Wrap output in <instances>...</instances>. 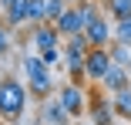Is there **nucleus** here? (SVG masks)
<instances>
[{"label": "nucleus", "mask_w": 131, "mask_h": 125, "mask_svg": "<svg viewBox=\"0 0 131 125\" xmlns=\"http://www.w3.org/2000/svg\"><path fill=\"white\" fill-rule=\"evenodd\" d=\"M24 108H27V85L17 81L14 74H4V81H0V118L7 125L20 122Z\"/></svg>", "instance_id": "nucleus-1"}, {"label": "nucleus", "mask_w": 131, "mask_h": 125, "mask_svg": "<svg viewBox=\"0 0 131 125\" xmlns=\"http://www.w3.org/2000/svg\"><path fill=\"white\" fill-rule=\"evenodd\" d=\"M24 74H27L30 95L50 98V91H54V78H50V64H44L40 54H27V58H24Z\"/></svg>", "instance_id": "nucleus-2"}, {"label": "nucleus", "mask_w": 131, "mask_h": 125, "mask_svg": "<svg viewBox=\"0 0 131 125\" xmlns=\"http://www.w3.org/2000/svg\"><path fill=\"white\" fill-rule=\"evenodd\" d=\"M111 64L114 61H111V51H108V47H91V51L84 54V71H88L91 81H101Z\"/></svg>", "instance_id": "nucleus-3"}, {"label": "nucleus", "mask_w": 131, "mask_h": 125, "mask_svg": "<svg viewBox=\"0 0 131 125\" xmlns=\"http://www.w3.org/2000/svg\"><path fill=\"white\" fill-rule=\"evenodd\" d=\"M88 108H91V122L94 125H114V105H111V98H104V95H91L88 98Z\"/></svg>", "instance_id": "nucleus-4"}, {"label": "nucleus", "mask_w": 131, "mask_h": 125, "mask_svg": "<svg viewBox=\"0 0 131 125\" xmlns=\"http://www.w3.org/2000/svg\"><path fill=\"white\" fill-rule=\"evenodd\" d=\"M40 118H44V125H71V112L64 108V102L61 98H44V108H40Z\"/></svg>", "instance_id": "nucleus-5"}, {"label": "nucleus", "mask_w": 131, "mask_h": 125, "mask_svg": "<svg viewBox=\"0 0 131 125\" xmlns=\"http://www.w3.org/2000/svg\"><path fill=\"white\" fill-rule=\"evenodd\" d=\"M57 98L64 102V108L71 112V118H81L84 115V91H81V85H64L61 91H57Z\"/></svg>", "instance_id": "nucleus-6"}, {"label": "nucleus", "mask_w": 131, "mask_h": 125, "mask_svg": "<svg viewBox=\"0 0 131 125\" xmlns=\"http://www.w3.org/2000/svg\"><path fill=\"white\" fill-rule=\"evenodd\" d=\"M27 7H30V0H0V14H4L7 27L27 24Z\"/></svg>", "instance_id": "nucleus-7"}, {"label": "nucleus", "mask_w": 131, "mask_h": 125, "mask_svg": "<svg viewBox=\"0 0 131 125\" xmlns=\"http://www.w3.org/2000/svg\"><path fill=\"white\" fill-rule=\"evenodd\" d=\"M88 27L84 24V14H81V7H67L61 17H57V31L64 34V37H71V34H81Z\"/></svg>", "instance_id": "nucleus-8"}, {"label": "nucleus", "mask_w": 131, "mask_h": 125, "mask_svg": "<svg viewBox=\"0 0 131 125\" xmlns=\"http://www.w3.org/2000/svg\"><path fill=\"white\" fill-rule=\"evenodd\" d=\"M84 34H88V41H91V47H108L114 37H111V24L104 20V17H94L88 27H84Z\"/></svg>", "instance_id": "nucleus-9"}, {"label": "nucleus", "mask_w": 131, "mask_h": 125, "mask_svg": "<svg viewBox=\"0 0 131 125\" xmlns=\"http://www.w3.org/2000/svg\"><path fill=\"white\" fill-rule=\"evenodd\" d=\"M101 85H104V91H121V88H128V85H131V74H128V68H124V64H111V68H108V74L101 78Z\"/></svg>", "instance_id": "nucleus-10"}, {"label": "nucleus", "mask_w": 131, "mask_h": 125, "mask_svg": "<svg viewBox=\"0 0 131 125\" xmlns=\"http://www.w3.org/2000/svg\"><path fill=\"white\" fill-rule=\"evenodd\" d=\"M57 24H37V27H34V47H37V51H47V47H57Z\"/></svg>", "instance_id": "nucleus-11"}, {"label": "nucleus", "mask_w": 131, "mask_h": 125, "mask_svg": "<svg viewBox=\"0 0 131 125\" xmlns=\"http://www.w3.org/2000/svg\"><path fill=\"white\" fill-rule=\"evenodd\" d=\"M111 105H114V115L118 118H128L131 122V85L121 88V91H111Z\"/></svg>", "instance_id": "nucleus-12"}, {"label": "nucleus", "mask_w": 131, "mask_h": 125, "mask_svg": "<svg viewBox=\"0 0 131 125\" xmlns=\"http://www.w3.org/2000/svg\"><path fill=\"white\" fill-rule=\"evenodd\" d=\"M108 51H111V61H114V64H124V68H128V61H131V44L111 41V47H108Z\"/></svg>", "instance_id": "nucleus-13"}, {"label": "nucleus", "mask_w": 131, "mask_h": 125, "mask_svg": "<svg viewBox=\"0 0 131 125\" xmlns=\"http://www.w3.org/2000/svg\"><path fill=\"white\" fill-rule=\"evenodd\" d=\"M108 14H111L114 20L131 17V0H108Z\"/></svg>", "instance_id": "nucleus-14"}, {"label": "nucleus", "mask_w": 131, "mask_h": 125, "mask_svg": "<svg viewBox=\"0 0 131 125\" xmlns=\"http://www.w3.org/2000/svg\"><path fill=\"white\" fill-rule=\"evenodd\" d=\"M67 10V4L64 0H44V17L50 20V24H57V17Z\"/></svg>", "instance_id": "nucleus-15"}, {"label": "nucleus", "mask_w": 131, "mask_h": 125, "mask_svg": "<svg viewBox=\"0 0 131 125\" xmlns=\"http://www.w3.org/2000/svg\"><path fill=\"white\" fill-rule=\"evenodd\" d=\"M114 41H121V44H131V17H124V20H114Z\"/></svg>", "instance_id": "nucleus-16"}, {"label": "nucleus", "mask_w": 131, "mask_h": 125, "mask_svg": "<svg viewBox=\"0 0 131 125\" xmlns=\"http://www.w3.org/2000/svg\"><path fill=\"white\" fill-rule=\"evenodd\" d=\"M27 20L30 24H44V0H30V7H27Z\"/></svg>", "instance_id": "nucleus-17"}, {"label": "nucleus", "mask_w": 131, "mask_h": 125, "mask_svg": "<svg viewBox=\"0 0 131 125\" xmlns=\"http://www.w3.org/2000/svg\"><path fill=\"white\" fill-rule=\"evenodd\" d=\"M40 58H44V64H57L61 58H64V47L57 44V47H47V51H40Z\"/></svg>", "instance_id": "nucleus-18"}, {"label": "nucleus", "mask_w": 131, "mask_h": 125, "mask_svg": "<svg viewBox=\"0 0 131 125\" xmlns=\"http://www.w3.org/2000/svg\"><path fill=\"white\" fill-rule=\"evenodd\" d=\"M7 51H10V34H7L4 24H0V58H7Z\"/></svg>", "instance_id": "nucleus-19"}, {"label": "nucleus", "mask_w": 131, "mask_h": 125, "mask_svg": "<svg viewBox=\"0 0 131 125\" xmlns=\"http://www.w3.org/2000/svg\"><path fill=\"white\" fill-rule=\"evenodd\" d=\"M74 125H94V122H88V118H77V122H74Z\"/></svg>", "instance_id": "nucleus-20"}, {"label": "nucleus", "mask_w": 131, "mask_h": 125, "mask_svg": "<svg viewBox=\"0 0 131 125\" xmlns=\"http://www.w3.org/2000/svg\"><path fill=\"white\" fill-rule=\"evenodd\" d=\"M128 74H131V61H128Z\"/></svg>", "instance_id": "nucleus-21"}, {"label": "nucleus", "mask_w": 131, "mask_h": 125, "mask_svg": "<svg viewBox=\"0 0 131 125\" xmlns=\"http://www.w3.org/2000/svg\"><path fill=\"white\" fill-rule=\"evenodd\" d=\"M0 125H7V122H0Z\"/></svg>", "instance_id": "nucleus-22"}]
</instances>
